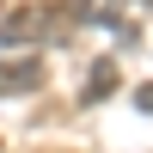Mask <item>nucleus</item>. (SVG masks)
<instances>
[{"label": "nucleus", "instance_id": "obj_1", "mask_svg": "<svg viewBox=\"0 0 153 153\" xmlns=\"http://www.w3.org/2000/svg\"><path fill=\"white\" fill-rule=\"evenodd\" d=\"M61 19H68V25L80 19V0H74V6H19V12H6V19H0V49H6V55H19V49L55 43Z\"/></svg>", "mask_w": 153, "mask_h": 153}, {"label": "nucleus", "instance_id": "obj_2", "mask_svg": "<svg viewBox=\"0 0 153 153\" xmlns=\"http://www.w3.org/2000/svg\"><path fill=\"white\" fill-rule=\"evenodd\" d=\"M153 6V0H80V19H98V25H110L117 31V49H129L135 43V19Z\"/></svg>", "mask_w": 153, "mask_h": 153}, {"label": "nucleus", "instance_id": "obj_3", "mask_svg": "<svg viewBox=\"0 0 153 153\" xmlns=\"http://www.w3.org/2000/svg\"><path fill=\"white\" fill-rule=\"evenodd\" d=\"M43 86V61L25 55V61H6L0 68V98H19V92H37Z\"/></svg>", "mask_w": 153, "mask_h": 153}, {"label": "nucleus", "instance_id": "obj_4", "mask_svg": "<svg viewBox=\"0 0 153 153\" xmlns=\"http://www.w3.org/2000/svg\"><path fill=\"white\" fill-rule=\"evenodd\" d=\"M117 86H123V74H117V55H98V61H92V74H86V92H80V98H86V104H104Z\"/></svg>", "mask_w": 153, "mask_h": 153}, {"label": "nucleus", "instance_id": "obj_5", "mask_svg": "<svg viewBox=\"0 0 153 153\" xmlns=\"http://www.w3.org/2000/svg\"><path fill=\"white\" fill-rule=\"evenodd\" d=\"M135 104H141V110H153V86H141V92H135Z\"/></svg>", "mask_w": 153, "mask_h": 153}]
</instances>
